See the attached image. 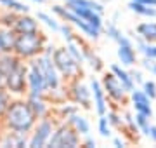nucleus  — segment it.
I'll list each match as a JSON object with an SVG mask.
<instances>
[{"label":"nucleus","instance_id":"f257e3e1","mask_svg":"<svg viewBox=\"0 0 156 148\" xmlns=\"http://www.w3.org/2000/svg\"><path fill=\"white\" fill-rule=\"evenodd\" d=\"M38 117L31 110L28 99H12L5 115L2 117V125L7 131L31 132Z\"/></svg>","mask_w":156,"mask_h":148},{"label":"nucleus","instance_id":"f03ea898","mask_svg":"<svg viewBox=\"0 0 156 148\" xmlns=\"http://www.w3.org/2000/svg\"><path fill=\"white\" fill-rule=\"evenodd\" d=\"M45 44H47V39L40 31L17 33L16 44H14V54H17L21 59H33L44 52Z\"/></svg>","mask_w":156,"mask_h":148},{"label":"nucleus","instance_id":"7ed1b4c3","mask_svg":"<svg viewBox=\"0 0 156 148\" xmlns=\"http://www.w3.org/2000/svg\"><path fill=\"white\" fill-rule=\"evenodd\" d=\"M52 59H54V65L59 70L61 77H64V79L76 80L82 75V65L69 54L66 47H57L52 54Z\"/></svg>","mask_w":156,"mask_h":148},{"label":"nucleus","instance_id":"20e7f679","mask_svg":"<svg viewBox=\"0 0 156 148\" xmlns=\"http://www.w3.org/2000/svg\"><path fill=\"white\" fill-rule=\"evenodd\" d=\"M52 12H54L57 17H61L62 21H66V23L73 24V26H76V28L80 30L83 35H87L89 39L97 40V39H99V35L102 33V31H99L97 28H94V26H92L87 19L80 17L75 11H71L68 6L66 7H62V6H52Z\"/></svg>","mask_w":156,"mask_h":148},{"label":"nucleus","instance_id":"39448f33","mask_svg":"<svg viewBox=\"0 0 156 148\" xmlns=\"http://www.w3.org/2000/svg\"><path fill=\"white\" fill-rule=\"evenodd\" d=\"M56 131V122L50 119L49 115L47 117H42V119L37 120L33 131H31V136H30L28 146L30 148H42L49 145V139L52 138Z\"/></svg>","mask_w":156,"mask_h":148},{"label":"nucleus","instance_id":"423d86ee","mask_svg":"<svg viewBox=\"0 0 156 148\" xmlns=\"http://www.w3.org/2000/svg\"><path fill=\"white\" fill-rule=\"evenodd\" d=\"M80 145V134L75 131V127L71 124H61L56 127V131L49 139L50 148H76Z\"/></svg>","mask_w":156,"mask_h":148},{"label":"nucleus","instance_id":"0eeeda50","mask_svg":"<svg viewBox=\"0 0 156 148\" xmlns=\"http://www.w3.org/2000/svg\"><path fill=\"white\" fill-rule=\"evenodd\" d=\"M28 91L26 94H35V96H47V91H49V86H47V80H45V75L40 68L37 57L30 59L28 63Z\"/></svg>","mask_w":156,"mask_h":148},{"label":"nucleus","instance_id":"6e6552de","mask_svg":"<svg viewBox=\"0 0 156 148\" xmlns=\"http://www.w3.org/2000/svg\"><path fill=\"white\" fill-rule=\"evenodd\" d=\"M28 65L19 63L14 70H11L9 73H5V89L14 96H21L28 91Z\"/></svg>","mask_w":156,"mask_h":148},{"label":"nucleus","instance_id":"1a4fd4ad","mask_svg":"<svg viewBox=\"0 0 156 148\" xmlns=\"http://www.w3.org/2000/svg\"><path fill=\"white\" fill-rule=\"evenodd\" d=\"M102 87H104V91L109 98H111L113 101H123L125 96H127V89L123 87V84L120 82L116 75L109 72V73L104 75V79H102Z\"/></svg>","mask_w":156,"mask_h":148},{"label":"nucleus","instance_id":"9d476101","mask_svg":"<svg viewBox=\"0 0 156 148\" xmlns=\"http://www.w3.org/2000/svg\"><path fill=\"white\" fill-rule=\"evenodd\" d=\"M69 94H71L73 101L80 105V106H83V108H90V105H92V89L87 87L83 82H80V80H73V84L69 86Z\"/></svg>","mask_w":156,"mask_h":148},{"label":"nucleus","instance_id":"9b49d317","mask_svg":"<svg viewBox=\"0 0 156 148\" xmlns=\"http://www.w3.org/2000/svg\"><path fill=\"white\" fill-rule=\"evenodd\" d=\"M90 89H92V98H94V106L95 113L106 115L108 113V99H106V91L102 87V82H99L97 79H90Z\"/></svg>","mask_w":156,"mask_h":148},{"label":"nucleus","instance_id":"f8f14e48","mask_svg":"<svg viewBox=\"0 0 156 148\" xmlns=\"http://www.w3.org/2000/svg\"><path fill=\"white\" fill-rule=\"evenodd\" d=\"M132 98V106L135 113H144L147 117H153V108H151V98L144 92V89H134L130 92Z\"/></svg>","mask_w":156,"mask_h":148},{"label":"nucleus","instance_id":"ddd939ff","mask_svg":"<svg viewBox=\"0 0 156 148\" xmlns=\"http://www.w3.org/2000/svg\"><path fill=\"white\" fill-rule=\"evenodd\" d=\"M12 30L16 33H33V31H38V19L28 16V12L17 14L16 21L12 24Z\"/></svg>","mask_w":156,"mask_h":148},{"label":"nucleus","instance_id":"4468645a","mask_svg":"<svg viewBox=\"0 0 156 148\" xmlns=\"http://www.w3.org/2000/svg\"><path fill=\"white\" fill-rule=\"evenodd\" d=\"M30 132H19V131H7L2 134V143L0 146H12V148H23L28 146Z\"/></svg>","mask_w":156,"mask_h":148},{"label":"nucleus","instance_id":"2eb2a0df","mask_svg":"<svg viewBox=\"0 0 156 148\" xmlns=\"http://www.w3.org/2000/svg\"><path fill=\"white\" fill-rule=\"evenodd\" d=\"M26 99H28L31 110L35 112V115L42 119V117H47L49 115V103L45 99V96H35V94H26Z\"/></svg>","mask_w":156,"mask_h":148},{"label":"nucleus","instance_id":"dca6fc26","mask_svg":"<svg viewBox=\"0 0 156 148\" xmlns=\"http://www.w3.org/2000/svg\"><path fill=\"white\" fill-rule=\"evenodd\" d=\"M116 56L122 63V66H134L135 65V51H134V44L128 46H118Z\"/></svg>","mask_w":156,"mask_h":148},{"label":"nucleus","instance_id":"f3484780","mask_svg":"<svg viewBox=\"0 0 156 148\" xmlns=\"http://www.w3.org/2000/svg\"><path fill=\"white\" fill-rule=\"evenodd\" d=\"M68 124H71L73 127H75V131L80 134V136H89L90 132V122L87 120V117H83V115H80L76 112V113H73L69 119H68Z\"/></svg>","mask_w":156,"mask_h":148},{"label":"nucleus","instance_id":"a211bd4d","mask_svg":"<svg viewBox=\"0 0 156 148\" xmlns=\"http://www.w3.org/2000/svg\"><path fill=\"white\" fill-rule=\"evenodd\" d=\"M111 72L120 79V82H122L123 87L127 89V92H132L135 89V80H134V77H132V73H128L127 70H123L120 65H111Z\"/></svg>","mask_w":156,"mask_h":148},{"label":"nucleus","instance_id":"6ab92c4d","mask_svg":"<svg viewBox=\"0 0 156 148\" xmlns=\"http://www.w3.org/2000/svg\"><path fill=\"white\" fill-rule=\"evenodd\" d=\"M128 9L132 12H135L137 16L147 17V19H156V7H151V6H146V4H140V2H135V0H130Z\"/></svg>","mask_w":156,"mask_h":148},{"label":"nucleus","instance_id":"aec40b11","mask_svg":"<svg viewBox=\"0 0 156 148\" xmlns=\"http://www.w3.org/2000/svg\"><path fill=\"white\" fill-rule=\"evenodd\" d=\"M137 33L146 42H156V23L154 21H144L137 26Z\"/></svg>","mask_w":156,"mask_h":148},{"label":"nucleus","instance_id":"412c9836","mask_svg":"<svg viewBox=\"0 0 156 148\" xmlns=\"http://www.w3.org/2000/svg\"><path fill=\"white\" fill-rule=\"evenodd\" d=\"M37 19H38L40 23H44L49 30H52L54 33H59L61 31V23L57 21L56 17H52L50 14H47V12H42V11L37 12Z\"/></svg>","mask_w":156,"mask_h":148},{"label":"nucleus","instance_id":"4be33fe9","mask_svg":"<svg viewBox=\"0 0 156 148\" xmlns=\"http://www.w3.org/2000/svg\"><path fill=\"white\" fill-rule=\"evenodd\" d=\"M66 49L69 51V54H71V56L75 57L80 65H82V63H85L83 47L80 46V42H76V39H73V40H69V42H66Z\"/></svg>","mask_w":156,"mask_h":148},{"label":"nucleus","instance_id":"5701e85b","mask_svg":"<svg viewBox=\"0 0 156 148\" xmlns=\"http://www.w3.org/2000/svg\"><path fill=\"white\" fill-rule=\"evenodd\" d=\"M137 47H139V51L144 54V57L147 59H154L156 61V44L153 42H146L144 39H137Z\"/></svg>","mask_w":156,"mask_h":148},{"label":"nucleus","instance_id":"b1692460","mask_svg":"<svg viewBox=\"0 0 156 148\" xmlns=\"http://www.w3.org/2000/svg\"><path fill=\"white\" fill-rule=\"evenodd\" d=\"M0 6L7 7L9 11H14V12H19V14H24V12H30V7L17 2V0H0Z\"/></svg>","mask_w":156,"mask_h":148},{"label":"nucleus","instance_id":"393cba45","mask_svg":"<svg viewBox=\"0 0 156 148\" xmlns=\"http://www.w3.org/2000/svg\"><path fill=\"white\" fill-rule=\"evenodd\" d=\"M12 94L9 91H7L5 87H0V120H2V117L5 115L7 108H9V105H11L12 101Z\"/></svg>","mask_w":156,"mask_h":148},{"label":"nucleus","instance_id":"a878e982","mask_svg":"<svg viewBox=\"0 0 156 148\" xmlns=\"http://www.w3.org/2000/svg\"><path fill=\"white\" fill-rule=\"evenodd\" d=\"M111 127L113 125L109 124L108 120V115H101L99 117V122H97V131L102 138H109L111 136Z\"/></svg>","mask_w":156,"mask_h":148},{"label":"nucleus","instance_id":"bb28decb","mask_svg":"<svg viewBox=\"0 0 156 148\" xmlns=\"http://www.w3.org/2000/svg\"><path fill=\"white\" fill-rule=\"evenodd\" d=\"M151 117H147V115L144 113H135V124H137V129H139L142 134H147V131H149L151 127V122H149Z\"/></svg>","mask_w":156,"mask_h":148},{"label":"nucleus","instance_id":"cd10ccee","mask_svg":"<svg viewBox=\"0 0 156 148\" xmlns=\"http://www.w3.org/2000/svg\"><path fill=\"white\" fill-rule=\"evenodd\" d=\"M104 31H106V35L113 40V42H118V40L122 39V35H123V31L118 28L115 23H108V26L104 28Z\"/></svg>","mask_w":156,"mask_h":148},{"label":"nucleus","instance_id":"c85d7f7f","mask_svg":"<svg viewBox=\"0 0 156 148\" xmlns=\"http://www.w3.org/2000/svg\"><path fill=\"white\" fill-rule=\"evenodd\" d=\"M78 112V106L76 105H61L59 108V113H61V119H69L73 113Z\"/></svg>","mask_w":156,"mask_h":148},{"label":"nucleus","instance_id":"c756f323","mask_svg":"<svg viewBox=\"0 0 156 148\" xmlns=\"http://www.w3.org/2000/svg\"><path fill=\"white\" fill-rule=\"evenodd\" d=\"M142 89H144V92L151 98V99H154L156 98V84H154V80H144V82H142Z\"/></svg>","mask_w":156,"mask_h":148},{"label":"nucleus","instance_id":"7c9ffc66","mask_svg":"<svg viewBox=\"0 0 156 148\" xmlns=\"http://www.w3.org/2000/svg\"><path fill=\"white\" fill-rule=\"evenodd\" d=\"M16 12L14 11H9L7 14H4V16L0 17V23H2V26H9V28H12V24H14V21H16Z\"/></svg>","mask_w":156,"mask_h":148},{"label":"nucleus","instance_id":"2f4dec72","mask_svg":"<svg viewBox=\"0 0 156 148\" xmlns=\"http://www.w3.org/2000/svg\"><path fill=\"white\" fill-rule=\"evenodd\" d=\"M108 120H109V124L113 125V127H120V125L123 124V120H122V117L118 113H115V112H108Z\"/></svg>","mask_w":156,"mask_h":148},{"label":"nucleus","instance_id":"473e14b6","mask_svg":"<svg viewBox=\"0 0 156 148\" xmlns=\"http://www.w3.org/2000/svg\"><path fill=\"white\" fill-rule=\"evenodd\" d=\"M59 33L62 35V39L66 40V42H69V40H73L75 39V35H73V31H71V28H69V24H61V31Z\"/></svg>","mask_w":156,"mask_h":148},{"label":"nucleus","instance_id":"72a5a7b5","mask_svg":"<svg viewBox=\"0 0 156 148\" xmlns=\"http://www.w3.org/2000/svg\"><path fill=\"white\" fill-rule=\"evenodd\" d=\"M146 136H147L149 139H153V141L156 143V125H151L149 131H147V134H146Z\"/></svg>","mask_w":156,"mask_h":148},{"label":"nucleus","instance_id":"f704fd0d","mask_svg":"<svg viewBox=\"0 0 156 148\" xmlns=\"http://www.w3.org/2000/svg\"><path fill=\"white\" fill-rule=\"evenodd\" d=\"M83 145H85V146H89V148H94L97 143H95V139H92L90 136H87V138H85V141H83Z\"/></svg>","mask_w":156,"mask_h":148},{"label":"nucleus","instance_id":"c9c22d12","mask_svg":"<svg viewBox=\"0 0 156 148\" xmlns=\"http://www.w3.org/2000/svg\"><path fill=\"white\" fill-rule=\"evenodd\" d=\"M132 77H134L135 82H139V84H142L144 82V79H142V73L140 72H132Z\"/></svg>","mask_w":156,"mask_h":148},{"label":"nucleus","instance_id":"e433bc0d","mask_svg":"<svg viewBox=\"0 0 156 148\" xmlns=\"http://www.w3.org/2000/svg\"><path fill=\"white\" fill-rule=\"evenodd\" d=\"M113 145L118 146V148H123V146H125V141H123L122 138H115V139H113Z\"/></svg>","mask_w":156,"mask_h":148},{"label":"nucleus","instance_id":"4c0bfd02","mask_svg":"<svg viewBox=\"0 0 156 148\" xmlns=\"http://www.w3.org/2000/svg\"><path fill=\"white\" fill-rule=\"evenodd\" d=\"M135 2H140V4H146V6L156 7V0H135Z\"/></svg>","mask_w":156,"mask_h":148},{"label":"nucleus","instance_id":"58836bf2","mask_svg":"<svg viewBox=\"0 0 156 148\" xmlns=\"http://www.w3.org/2000/svg\"><path fill=\"white\" fill-rule=\"evenodd\" d=\"M0 87H5V73L0 68Z\"/></svg>","mask_w":156,"mask_h":148},{"label":"nucleus","instance_id":"ea45409f","mask_svg":"<svg viewBox=\"0 0 156 148\" xmlns=\"http://www.w3.org/2000/svg\"><path fill=\"white\" fill-rule=\"evenodd\" d=\"M30 2H33V4H44L45 0H30Z\"/></svg>","mask_w":156,"mask_h":148},{"label":"nucleus","instance_id":"a19ab883","mask_svg":"<svg viewBox=\"0 0 156 148\" xmlns=\"http://www.w3.org/2000/svg\"><path fill=\"white\" fill-rule=\"evenodd\" d=\"M0 132H2V129H0ZM0 143H2V134H0Z\"/></svg>","mask_w":156,"mask_h":148},{"label":"nucleus","instance_id":"79ce46f5","mask_svg":"<svg viewBox=\"0 0 156 148\" xmlns=\"http://www.w3.org/2000/svg\"><path fill=\"white\" fill-rule=\"evenodd\" d=\"M69 2H73V0H66V4H69Z\"/></svg>","mask_w":156,"mask_h":148}]
</instances>
